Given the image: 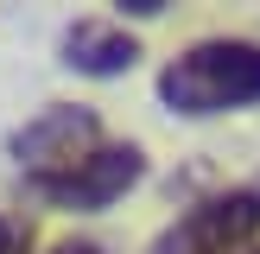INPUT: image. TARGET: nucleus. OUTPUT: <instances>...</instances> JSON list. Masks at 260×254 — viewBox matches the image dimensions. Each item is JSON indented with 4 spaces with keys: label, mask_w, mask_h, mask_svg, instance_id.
<instances>
[{
    "label": "nucleus",
    "mask_w": 260,
    "mask_h": 254,
    "mask_svg": "<svg viewBox=\"0 0 260 254\" xmlns=\"http://www.w3.org/2000/svg\"><path fill=\"white\" fill-rule=\"evenodd\" d=\"M159 102L172 114L210 121L260 102V45L254 38H197L159 70Z\"/></svg>",
    "instance_id": "nucleus-1"
},
{
    "label": "nucleus",
    "mask_w": 260,
    "mask_h": 254,
    "mask_svg": "<svg viewBox=\"0 0 260 254\" xmlns=\"http://www.w3.org/2000/svg\"><path fill=\"white\" fill-rule=\"evenodd\" d=\"M260 235V190H216L159 229L152 254H248Z\"/></svg>",
    "instance_id": "nucleus-2"
},
{
    "label": "nucleus",
    "mask_w": 260,
    "mask_h": 254,
    "mask_svg": "<svg viewBox=\"0 0 260 254\" xmlns=\"http://www.w3.org/2000/svg\"><path fill=\"white\" fill-rule=\"evenodd\" d=\"M95 146H108V140H102V121H95V108H76V102H51L45 114H32V121L7 140V152L19 159L25 184L70 172V165L89 159Z\"/></svg>",
    "instance_id": "nucleus-3"
},
{
    "label": "nucleus",
    "mask_w": 260,
    "mask_h": 254,
    "mask_svg": "<svg viewBox=\"0 0 260 254\" xmlns=\"http://www.w3.org/2000/svg\"><path fill=\"white\" fill-rule=\"evenodd\" d=\"M140 178H146V152H140L134 140H108V146H95L89 159H76L70 172L32 178V190L45 203H57V210H108V203L127 197Z\"/></svg>",
    "instance_id": "nucleus-4"
},
{
    "label": "nucleus",
    "mask_w": 260,
    "mask_h": 254,
    "mask_svg": "<svg viewBox=\"0 0 260 254\" xmlns=\"http://www.w3.org/2000/svg\"><path fill=\"white\" fill-rule=\"evenodd\" d=\"M63 64L83 76H121L140 64V38L127 25H108V19H76L63 32Z\"/></svg>",
    "instance_id": "nucleus-5"
},
{
    "label": "nucleus",
    "mask_w": 260,
    "mask_h": 254,
    "mask_svg": "<svg viewBox=\"0 0 260 254\" xmlns=\"http://www.w3.org/2000/svg\"><path fill=\"white\" fill-rule=\"evenodd\" d=\"M25 248H32V229L19 216H0V254H25Z\"/></svg>",
    "instance_id": "nucleus-6"
},
{
    "label": "nucleus",
    "mask_w": 260,
    "mask_h": 254,
    "mask_svg": "<svg viewBox=\"0 0 260 254\" xmlns=\"http://www.w3.org/2000/svg\"><path fill=\"white\" fill-rule=\"evenodd\" d=\"M51 254H108V248H95V241H57Z\"/></svg>",
    "instance_id": "nucleus-7"
},
{
    "label": "nucleus",
    "mask_w": 260,
    "mask_h": 254,
    "mask_svg": "<svg viewBox=\"0 0 260 254\" xmlns=\"http://www.w3.org/2000/svg\"><path fill=\"white\" fill-rule=\"evenodd\" d=\"M254 254H260V248H254Z\"/></svg>",
    "instance_id": "nucleus-8"
}]
</instances>
